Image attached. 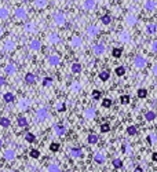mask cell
I'll list each match as a JSON object with an SVG mask.
<instances>
[{"instance_id":"29","label":"cell","mask_w":157,"mask_h":172,"mask_svg":"<svg viewBox=\"0 0 157 172\" xmlns=\"http://www.w3.org/2000/svg\"><path fill=\"white\" fill-rule=\"evenodd\" d=\"M81 69L83 68H81V65H80L79 62H75V63L72 65V68H70V70H72L73 75H79V73L81 72Z\"/></svg>"},{"instance_id":"4","label":"cell","mask_w":157,"mask_h":172,"mask_svg":"<svg viewBox=\"0 0 157 172\" xmlns=\"http://www.w3.org/2000/svg\"><path fill=\"white\" fill-rule=\"evenodd\" d=\"M132 63H134V66L137 68V69H143V68H146L147 61H146V58L142 57V55H137V57L134 58V61H132Z\"/></svg>"},{"instance_id":"41","label":"cell","mask_w":157,"mask_h":172,"mask_svg":"<svg viewBox=\"0 0 157 172\" xmlns=\"http://www.w3.org/2000/svg\"><path fill=\"white\" fill-rule=\"evenodd\" d=\"M146 139H147V142H149L150 145H156L157 143V135L156 134H149Z\"/></svg>"},{"instance_id":"22","label":"cell","mask_w":157,"mask_h":172,"mask_svg":"<svg viewBox=\"0 0 157 172\" xmlns=\"http://www.w3.org/2000/svg\"><path fill=\"white\" fill-rule=\"evenodd\" d=\"M81 83L80 81H72L70 83V92L73 94H79L80 91H81Z\"/></svg>"},{"instance_id":"49","label":"cell","mask_w":157,"mask_h":172,"mask_svg":"<svg viewBox=\"0 0 157 172\" xmlns=\"http://www.w3.org/2000/svg\"><path fill=\"white\" fill-rule=\"evenodd\" d=\"M131 146H130V145L128 143H124L123 145V152L124 153H126V154H131Z\"/></svg>"},{"instance_id":"1","label":"cell","mask_w":157,"mask_h":172,"mask_svg":"<svg viewBox=\"0 0 157 172\" xmlns=\"http://www.w3.org/2000/svg\"><path fill=\"white\" fill-rule=\"evenodd\" d=\"M52 19H54L55 25H58V26H64L66 23V15L64 13H61V11L52 14Z\"/></svg>"},{"instance_id":"13","label":"cell","mask_w":157,"mask_h":172,"mask_svg":"<svg viewBox=\"0 0 157 172\" xmlns=\"http://www.w3.org/2000/svg\"><path fill=\"white\" fill-rule=\"evenodd\" d=\"M81 44H83L81 36H77V35H76V36H73L70 39V47H72V48H80Z\"/></svg>"},{"instance_id":"56","label":"cell","mask_w":157,"mask_h":172,"mask_svg":"<svg viewBox=\"0 0 157 172\" xmlns=\"http://www.w3.org/2000/svg\"><path fill=\"white\" fill-rule=\"evenodd\" d=\"M6 84V79L3 76H0V87H2V85H4Z\"/></svg>"},{"instance_id":"45","label":"cell","mask_w":157,"mask_h":172,"mask_svg":"<svg viewBox=\"0 0 157 172\" xmlns=\"http://www.w3.org/2000/svg\"><path fill=\"white\" fill-rule=\"evenodd\" d=\"M114 73H116L117 76H124V73H126V68L124 66H117L116 69H114Z\"/></svg>"},{"instance_id":"15","label":"cell","mask_w":157,"mask_h":172,"mask_svg":"<svg viewBox=\"0 0 157 172\" xmlns=\"http://www.w3.org/2000/svg\"><path fill=\"white\" fill-rule=\"evenodd\" d=\"M143 8L146 11H155L157 8V2H156V0H145Z\"/></svg>"},{"instance_id":"18","label":"cell","mask_w":157,"mask_h":172,"mask_svg":"<svg viewBox=\"0 0 157 172\" xmlns=\"http://www.w3.org/2000/svg\"><path fill=\"white\" fill-rule=\"evenodd\" d=\"M4 73H6L7 76H14V75L17 73V66H15L14 63H11V62H10V63H7V65L4 66Z\"/></svg>"},{"instance_id":"23","label":"cell","mask_w":157,"mask_h":172,"mask_svg":"<svg viewBox=\"0 0 157 172\" xmlns=\"http://www.w3.org/2000/svg\"><path fill=\"white\" fill-rule=\"evenodd\" d=\"M145 31H146L147 35H155V33H157V23H153V22L147 23V25L145 26Z\"/></svg>"},{"instance_id":"46","label":"cell","mask_w":157,"mask_h":172,"mask_svg":"<svg viewBox=\"0 0 157 172\" xmlns=\"http://www.w3.org/2000/svg\"><path fill=\"white\" fill-rule=\"evenodd\" d=\"M29 156H31V158H39V157H40V152L37 149H32L31 153H29Z\"/></svg>"},{"instance_id":"19","label":"cell","mask_w":157,"mask_h":172,"mask_svg":"<svg viewBox=\"0 0 157 172\" xmlns=\"http://www.w3.org/2000/svg\"><path fill=\"white\" fill-rule=\"evenodd\" d=\"M3 157H4V160H7V161H13V160L17 157V153H15L14 149H7V150H4V153H3Z\"/></svg>"},{"instance_id":"26","label":"cell","mask_w":157,"mask_h":172,"mask_svg":"<svg viewBox=\"0 0 157 172\" xmlns=\"http://www.w3.org/2000/svg\"><path fill=\"white\" fill-rule=\"evenodd\" d=\"M25 83L26 84H29V85H32V84H35L36 83V76H35V73H26L25 75Z\"/></svg>"},{"instance_id":"28","label":"cell","mask_w":157,"mask_h":172,"mask_svg":"<svg viewBox=\"0 0 157 172\" xmlns=\"http://www.w3.org/2000/svg\"><path fill=\"white\" fill-rule=\"evenodd\" d=\"M94 161H95L97 164H103V162L106 161V158L102 153H95L94 154Z\"/></svg>"},{"instance_id":"25","label":"cell","mask_w":157,"mask_h":172,"mask_svg":"<svg viewBox=\"0 0 157 172\" xmlns=\"http://www.w3.org/2000/svg\"><path fill=\"white\" fill-rule=\"evenodd\" d=\"M69 154H70V157H72V158H80V157L83 156V152H81V149H80V147H72V149H70V152H69Z\"/></svg>"},{"instance_id":"55","label":"cell","mask_w":157,"mask_h":172,"mask_svg":"<svg viewBox=\"0 0 157 172\" xmlns=\"http://www.w3.org/2000/svg\"><path fill=\"white\" fill-rule=\"evenodd\" d=\"M152 73L157 77V63H156V65H153V68H152Z\"/></svg>"},{"instance_id":"53","label":"cell","mask_w":157,"mask_h":172,"mask_svg":"<svg viewBox=\"0 0 157 172\" xmlns=\"http://www.w3.org/2000/svg\"><path fill=\"white\" fill-rule=\"evenodd\" d=\"M91 96H93L94 99H97V98H99V96H101V91H98V90H94L93 92H91Z\"/></svg>"},{"instance_id":"24","label":"cell","mask_w":157,"mask_h":172,"mask_svg":"<svg viewBox=\"0 0 157 172\" xmlns=\"http://www.w3.org/2000/svg\"><path fill=\"white\" fill-rule=\"evenodd\" d=\"M54 132L58 136H64L65 134H66V127L62 125V124H57V125L54 127Z\"/></svg>"},{"instance_id":"30","label":"cell","mask_w":157,"mask_h":172,"mask_svg":"<svg viewBox=\"0 0 157 172\" xmlns=\"http://www.w3.org/2000/svg\"><path fill=\"white\" fill-rule=\"evenodd\" d=\"M11 124V120L8 117H6V116H3L2 118H0V125L3 127V128H8Z\"/></svg>"},{"instance_id":"32","label":"cell","mask_w":157,"mask_h":172,"mask_svg":"<svg viewBox=\"0 0 157 172\" xmlns=\"http://www.w3.org/2000/svg\"><path fill=\"white\" fill-rule=\"evenodd\" d=\"M98 135H95V134H90L87 136V142L90 145H95V143H98Z\"/></svg>"},{"instance_id":"10","label":"cell","mask_w":157,"mask_h":172,"mask_svg":"<svg viewBox=\"0 0 157 172\" xmlns=\"http://www.w3.org/2000/svg\"><path fill=\"white\" fill-rule=\"evenodd\" d=\"M124 22H126L127 26H135L138 22V18L135 14H127L126 18H124Z\"/></svg>"},{"instance_id":"51","label":"cell","mask_w":157,"mask_h":172,"mask_svg":"<svg viewBox=\"0 0 157 172\" xmlns=\"http://www.w3.org/2000/svg\"><path fill=\"white\" fill-rule=\"evenodd\" d=\"M50 150H52V152H58V150H59V143H57V142L51 143V145H50Z\"/></svg>"},{"instance_id":"43","label":"cell","mask_w":157,"mask_h":172,"mask_svg":"<svg viewBox=\"0 0 157 172\" xmlns=\"http://www.w3.org/2000/svg\"><path fill=\"white\" fill-rule=\"evenodd\" d=\"M112 164H113L114 168H121L123 167V161H121V158H113V161H112Z\"/></svg>"},{"instance_id":"14","label":"cell","mask_w":157,"mask_h":172,"mask_svg":"<svg viewBox=\"0 0 157 172\" xmlns=\"http://www.w3.org/2000/svg\"><path fill=\"white\" fill-rule=\"evenodd\" d=\"M29 48H31V51H40L41 50V41L39 40V39H33V40L29 43Z\"/></svg>"},{"instance_id":"8","label":"cell","mask_w":157,"mask_h":172,"mask_svg":"<svg viewBox=\"0 0 157 172\" xmlns=\"http://www.w3.org/2000/svg\"><path fill=\"white\" fill-rule=\"evenodd\" d=\"M83 117L85 120H94L97 117V110L94 108H87L84 112H83Z\"/></svg>"},{"instance_id":"5","label":"cell","mask_w":157,"mask_h":172,"mask_svg":"<svg viewBox=\"0 0 157 172\" xmlns=\"http://www.w3.org/2000/svg\"><path fill=\"white\" fill-rule=\"evenodd\" d=\"M28 17V13H26V8L25 7H17L15 11H14V18L17 21H23Z\"/></svg>"},{"instance_id":"61","label":"cell","mask_w":157,"mask_h":172,"mask_svg":"<svg viewBox=\"0 0 157 172\" xmlns=\"http://www.w3.org/2000/svg\"><path fill=\"white\" fill-rule=\"evenodd\" d=\"M2 147H3V141L0 139V149H2Z\"/></svg>"},{"instance_id":"38","label":"cell","mask_w":157,"mask_h":172,"mask_svg":"<svg viewBox=\"0 0 157 172\" xmlns=\"http://www.w3.org/2000/svg\"><path fill=\"white\" fill-rule=\"evenodd\" d=\"M17 123H18L19 127H26L28 125V120H26V117H23V116H19V117L17 118Z\"/></svg>"},{"instance_id":"44","label":"cell","mask_w":157,"mask_h":172,"mask_svg":"<svg viewBox=\"0 0 157 172\" xmlns=\"http://www.w3.org/2000/svg\"><path fill=\"white\" fill-rule=\"evenodd\" d=\"M25 141L29 142V143H33V142L36 141V135L35 134H26L25 135Z\"/></svg>"},{"instance_id":"37","label":"cell","mask_w":157,"mask_h":172,"mask_svg":"<svg viewBox=\"0 0 157 172\" xmlns=\"http://www.w3.org/2000/svg\"><path fill=\"white\" fill-rule=\"evenodd\" d=\"M137 132H138V128H137V125H130L128 128H127V134H128L130 136H134V135H137Z\"/></svg>"},{"instance_id":"52","label":"cell","mask_w":157,"mask_h":172,"mask_svg":"<svg viewBox=\"0 0 157 172\" xmlns=\"http://www.w3.org/2000/svg\"><path fill=\"white\" fill-rule=\"evenodd\" d=\"M109 129H110V125H109V124H102V125H101V132H108Z\"/></svg>"},{"instance_id":"50","label":"cell","mask_w":157,"mask_h":172,"mask_svg":"<svg viewBox=\"0 0 157 172\" xmlns=\"http://www.w3.org/2000/svg\"><path fill=\"white\" fill-rule=\"evenodd\" d=\"M150 50H152L155 54H157V39H156V40H153L152 43H150Z\"/></svg>"},{"instance_id":"58","label":"cell","mask_w":157,"mask_h":172,"mask_svg":"<svg viewBox=\"0 0 157 172\" xmlns=\"http://www.w3.org/2000/svg\"><path fill=\"white\" fill-rule=\"evenodd\" d=\"M135 171H137V172H142V171H143V168H142V167H137V168H135Z\"/></svg>"},{"instance_id":"48","label":"cell","mask_w":157,"mask_h":172,"mask_svg":"<svg viewBox=\"0 0 157 172\" xmlns=\"http://www.w3.org/2000/svg\"><path fill=\"white\" fill-rule=\"evenodd\" d=\"M102 106H103V108H106V109L110 108V106H112V99H109V98H105V99L102 100Z\"/></svg>"},{"instance_id":"16","label":"cell","mask_w":157,"mask_h":172,"mask_svg":"<svg viewBox=\"0 0 157 172\" xmlns=\"http://www.w3.org/2000/svg\"><path fill=\"white\" fill-rule=\"evenodd\" d=\"M59 62H61V58H59V55H48L47 57V63L50 65V66H58Z\"/></svg>"},{"instance_id":"27","label":"cell","mask_w":157,"mask_h":172,"mask_svg":"<svg viewBox=\"0 0 157 172\" xmlns=\"http://www.w3.org/2000/svg\"><path fill=\"white\" fill-rule=\"evenodd\" d=\"M47 0H35L33 2V6H35V8H37V10H41V8H44V7H47Z\"/></svg>"},{"instance_id":"59","label":"cell","mask_w":157,"mask_h":172,"mask_svg":"<svg viewBox=\"0 0 157 172\" xmlns=\"http://www.w3.org/2000/svg\"><path fill=\"white\" fill-rule=\"evenodd\" d=\"M28 170L29 171H36V168H35V167H28Z\"/></svg>"},{"instance_id":"7","label":"cell","mask_w":157,"mask_h":172,"mask_svg":"<svg viewBox=\"0 0 157 172\" xmlns=\"http://www.w3.org/2000/svg\"><path fill=\"white\" fill-rule=\"evenodd\" d=\"M17 47V43L13 40V39H7V40L4 41V46H3V48H4L6 52H13L14 50H15Z\"/></svg>"},{"instance_id":"12","label":"cell","mask_w":157,"mask_h":172,"mask_svg":"<svg viewBox=\"0 0 157 172\" xmlns=\"http://www.w3.org/2000/svg\"><path fill=\"white\" fill-rule=\"evenodd\" d=\"M117 39H118V41H121V43L127 44V43H130V41H131V35H130L127 31H121L120 33H118Z\"/></svg>"},{"instance_id":"39","label":"cell","mask_w":157,"mask_h":172,"mask_svg":"<svg viewBox=\"0 0 157 172\" xmlns=\"http://www.w3.org/2000/svg\"><path fill=\"white\" fill-rule=\"evenodd\" d=\"M52 83H54L52 77H44L43 81H41V84H43L44 87H50V85H52Z\"/></svg>"},{"instance_id":"60","label":"cell","mask_w":157,"mask_h":172,"mask_svg":"<svg viewBox=\"0 0 157 172\" xmlns=\"http://www.w3.org/2000/svg\"><path fill=\"white\" fill-rule=\"evenodd\" d=\"M3 36V29H2V26H0V37Z\"/></svg>"},{"instance_id":"20","label":"cell","mask_w":157,"mask_h":172,"mask_svg":"<svg viewBox=\"0 0 157 172\" xmlns=\"http://www.w3.org/2000/svg\"><path fill=\"white\" fill-rule=\"evenodd\" d=\"M23 32L25 33H35L36 32V25H35V22H26L25 25H23Z\"/></svg>"},{"instance_id":"47","label":"cell","mask_w":157,"mask_h":172,"mask_svg":"<svg viewBox=\"0 0 157 172\" xmlns=\"http://www.w3.org/2000/svg\"><path fill=\"white\" fill-rule=\"evenodd\" d=\"M137 95H138L139 98H146V95H147V91L145 90V88H139V90H138V92H137Z\"/></svg>"},{"instance_id":"54","label":"cell","mask_w":157,"mask_h":172,"mask_svg":"<svg viewBox=\"0 0 157 172\" xmlns=\"http://www.w3.org/2000/svg\"><path fill=\"white\" fill-rule=\"evenodd\" d=\"M130 102V96L128 95H123L121 96V103H124V105H126V103H128Z\"/></svg>"},{"instance_id":"57","label":"cell","mask_w":157,"mask_h":172,"mask_svg":"<svg viewBox=\"0 0 157 172\" xmlns=\"http://www.w3.org/2000/svg\"><path fill=\"white\" fill-rule=\"evenodd\" d=\"M152 160H153V161H156V162H157V152H155V153L152 154Z\"/></svg>"},{"instance_id":"2","label":"cell","mask_w":157,"mask_h":172,"mask_svg":"<svg viewBox=\"0 0 157 172\" xmlns=\"http://www.w3.org/2000/svg\"><path fill=\"white\" fill-rule=\"evenodd\" d=\"M48 117V110H47V108H39L36 110V121L37 123H43V121H46V118Z\"/></svg>"},{"instance_id":"9","label":"cell","mask_w":157,"mask_h":172,"mask_svg":"<svg viewBox=\"0 0 157 172\" xmlns=\"http://www.w3.org/2000/svg\"><path fill=\"white\" fill-rule=\"evenodd\" d=\"M95 7H97L95 0H84V2H83V4H81V8L84 11H93Z\"/></svg>"},{"instance_id":"34","label":"cell","mask_w":157,"mask_h":172,"mask_svg":"<svg viewBox=\"0 0 157 172\" xmlns=\"http://www.w3.org/2000/svg\"><path fill=\"white\" fill-rule=\"evenodd\" d=\"M99 80H102V81H106V80H109V77H110V73H109V70H102V72L98 75Z\"/></svg>"},{"instance_id":"36","label":"cell","mask_w":157,"mask_h":172,"mask_svg":"<svg viewBox=\"0 0 157 172\" xmlns=\"http://www.w3.org/2000/svg\"><path fill=\"white\" fill-rule=\"evenodd\" d=\"M121 54H123V48H120V47H114V48L112 50V55H113L114 58H120Z\"/></svg>"},{"instance_id":"21","label":"cell","mask_w":157,"mask_h":172,"mask_svg":"<svg viewBox=\"0 0 157 172\" xmlns=\"http://www.w3.org/2000/svg\"><path fill=\"white\" fill-rule=\"evenodd\" d=\"M10 17V10L7 6H2L0 7V21H6Z\"/></svg>"},{"instance_id":"42","label":"cell","mask_w":157,"mask_h":172,"mask_svg":"<svg viewBox=\"0 0 157 172\" xmlns=\"http://www.w3.org/2000/svg\"><path fill=\"white\" fill-rule=\"evenodd\" d=\"M55 109H57V112L62 113V112L66 110V105H65V102H58L57 106H55Z\"/></svg>"},{"instance_id":"62","label":"cell","mask_w":157,"mask_h":172,"mask_svg":"<svg viewBox=\"0 0 157 172\" xmlns=\"http://www.w3.org/2000/svg\"><path fill=\"white\" fill-rule=\"evenodd\" d=\"M58 2H66V0H58Z\"/></svg>"},{"instance_id":"33","label":"cell","mask_w":157,"mask_h":172,"mask_svg":"<svg viewBox=\"0 0 157 172\" xmlns=\"http://www.w3.org/2000/svg\"><path fill=\"white\" fill-rule=\"evenodd\" d=\"M156 117H157V116H156V113L153 110H149V112H146V113H145V120H146V121H153Z\"/></svg>"},{"instance_id":"40","label":"cell","mask_w":157,"mask_h":172,"mask_svg":"<svg viewBox=\"0 0 157 172\" xmlns=\"http://www.w3.org/2000/svg\"><path fill=\"white\" fill-rule=\"evenodd\" d=\"M47 171L48 172H59L61 171V167L57 165V164H50L48 167H47Z\"/></svg>"},{"instance_id":"31","label":"cell","mask_w":157,"mask_h":172,"mask_svg":"<svg viewBox=\"0 0 157 172\" xmlns=\"http://www.w3.org/2000/svg\"><path fill=\"white\" fill-rule=\"evenodd\" d=\"M3 98H4V102L6 103H13L14 99H15V96H14L13 92H6L4 95H3Z\"/></svg>"},{"instance_id":"6","label":"cell","mask_w":157,"mask_h":172,"mask_svg":"<svg viewBox=\"0 0 157 172\" xmlns=\"http://www.w3.org/2000/svg\"><path fill=\"white\" fill-rule=\"evenodd\" d=\"M85 33H87L88 37H97L99 35V28L97 25H90L87 26V29H85Z\"/></svg>"},{"instance_id":"35","label":"cell","mask_w":157,"mask_h":172,"mask_svg":"<svg viewBox=\"0 0 157 172\" xmlns=\"http://www.w3.org/2000/svg\"><path fill=\"white\" fill-rule=\"evenodd\" d=\"M101 22H102L103 25H110V22H112V17L109 15V14H105V15L101 17Z\"/></svg>"},{"instance_id":"11","label":"cell","mask_w":157,"mask_h":172,"mask_svg":"<svg viewBox=\"0 0 157 172\" xmlns=\"http://www.w3.org/2000/svg\"><path fill=\"white\" fill-rule=\"evenodd\" d=\"M47 41H48V44H51V46H55V44L61 43V37H59L58 33L52 32V33H50L48 36H47Z\"/></svg>"},{"instance_id":"3","label":"cell","mask_w":157,"mask_h":172,"mask_svg":"<svg viewBox=\"0 0 157 172\" xmlns=\"http://www.w3.org/2000/svg\"><path fill=\"white\" fill-rule=\"evenodd\" d=\"M31 106H32V100L29 99V98H21L17 108H18L19 112H26L29 108H31Z\"/></svg>"},{"instance_id":"17","label":"cell","mask_w":157,"mask_h":172,"mask_svg":"<svg viewBox=\"0 0 157 172\" xmlns=\"http://www.w3.org/2000/svg\"><path fill=\"white\" fill-rule=\"evenodd\" d=\"M106 51L105 46L103 44H95V46H93V54L97 55V57H101V55H103V52Z\"/></svg>"}]
</instances>
